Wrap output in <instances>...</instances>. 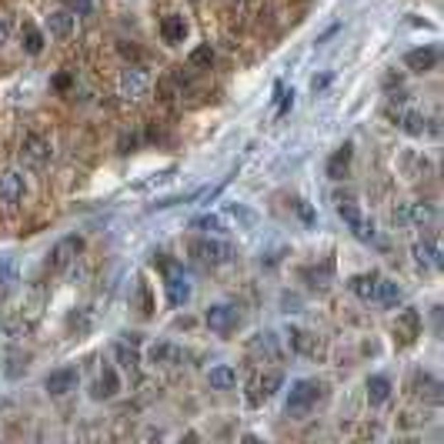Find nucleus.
Returning <instances> with one entry per match:
<instances>
[{
	"instance_id": "obj_6",
	"label": "nucleus",
	"mask_w": 444,
	"mask_h": 444,
	"mask_svg": "<svg viewBox=\"0 0 444 444\" xmlns=\"http://www.w3.org/2000/svg\"><path fill=\"white\" fill-rule=\"evenodd\" d=\"M117 90L124 100H141L151 90V74L144 67H124L117 80Z\"/></svg>"
},
{
	"instance_id": "obj_33",
	"label": "nucleus",
	"mask_w": 444,
	"mask_h": 444,
	"mask_svg": "<svg viewBox=\"0 0 444 444\" xmlns=\"http://www.w3.org/2000/svg\"><path fill=\"white\" fill-rule=\"evenodd\" d=\"M224 211H228L231 217H234V221H240V224H254V221H258V214H254V211H250V207H244V204H234V201H231V204H224Z\"/></svg>"
},
{
	"instance_id": "obj_10",
	"label": "nucleus",
	"mask_w": 444,
	"mask_h": 444,
	"mask_svg": "<svg viewBox=\"0 0 444 444\" xmlns=\"http://www.w3.org/2000/svg\"><path fill=\"white\" fill-rule=\"evenodd\" d=\"M27 197V181L21 171H4L0 174V204L17 207Z\"/></svg>"
},
{
	"instance_id": "obj_34",
	"label": "nucleus",
	"mask_w": 444,
	"mask_h": 444,
	"mask_svg": "<svg viewBox=\"0 0 444 444\" xmlns=\"http://www.w3.org/2000/svg\"><path fill=\"white\" fill-rule=\"evenodd\" d=\"M351 234H354L358 240H364V244H371V240L378 238V234H374V224H371V221H364V217L351 224Z\"/></svg>"
},
{
	"instance_id": "obj_11",
	"label": "nucleus",
	"mask_w": 444,
	"mask_h": 444,
	"mask_svg": "<svg viewBox=\"0 0 444 444\" xmlns=\"http://www.w3.org/2000/svg\"><path fill=\"white\" fill-rule=\"evenodd\" d=\"M351 161H354V144L344 141L331 154V161H327V177L331 181H347L351 177Z\"/></svg>"
},
{
	"instance_id": "obj_7",
	"label": "nucleus",
	"mask_w": 444,
	"mask_h": 444,
	"mask_svg": "<svg viewBox=\"0 0 444 444\" xmlns=\"http://www.w3.org/2000/svg\"><path fill=\"white\" fill-rule=\"evenodd\" d=\"M80 254H84V238L70 234V238H60L54 248H51V258H47V264H51V271H67V268H70V264H74Z\"/></svg>"
},
{
	"instance_id": "obj_27",
	"label": "nucleus",
	"mask_w": 444,
	"mask_h": 444,
	"mask_svg": "<svg viewBox=\"0 0 444 444\" xmlns=\"http://www.w3.org/2000/svg\"><path fill=\"white\" fill-rule=\"evenodd\" d=\"M250 351H258V354H264V358H278V351H281V337L274 334V331H264V334H258L254 341H250Z\"/></svg>"
},
{
	"instance_id": "obj_39",
	"label": "nucleus",
	"mask_w": 444,
	"mask_h": 444,
	"mask_svg": "<svg viewBox=\"0 0 444 444\" xmlns=\"http://www.w3.org/2000/svg\"><path fill=\"white\" fill-rule=\"evenodd\" d=\"M327 84H331V74H321V77H314V80H311V90H324Z\"/></svg>"
},
{
	"instance_id": "obj_37",
	"label": "nucleus",
	"mask_w": 444,
	"mask_h": 444,
	"mask_svg": "<svg viewBox=\"0 0 444 444\" xmlns=\"http://www.w3.org/2000/svg\"><path fill=\"white\" fill-rule=\"evenodd\" d=\"M67 11L87 14V11H90V0H67Z\"/></svg>"
},
{
	"instance_id": "obj_21",
	"label": "nucleus",
	"mask_w": 444,
	"mask_h": 444,
	"mask_svg": "<svg viewBox=\"0 0 444 444\" xmlns=\"http://www.w3.org/2000/svg\"><path fill=\"white\" fill-rule=\"evenodd\" d=\"M207 384L214 391H234L238 384V371L231 368V364H214V368L207 371Z\"/></svg>"
},
{
	"instance_id": "obj_36",
	"label": "nucleus",
	"mask_w": 444,
	"mask_h": 444,
	"mask_svg": "<svg viewBox=\"0 0 444 444\" xmlns=\"http://www.w3.org/2000/svg\"><path fill=\"white\" fill-rule=\"evenodd\" d=\"M294 211L301 214V221H304V224H317V214H314V211H311L307 204H304V201H294Z\"/></svg>"
},
{
	"instance_id": "obj_3",
	"label": "nucleus",
	"mask_w": 444,
	"mask_h": 444,
	"mask_svg": "<svg viewBox=\"0 0 444 444\" xmlns=\"http://www.w3.org/2000/svg\"><path fill=\"white\" fill-rule=\"evenodd\" d=\"M388 114H391V120H394L404 134H411V137H421L424 130H428V117H424L418 107H411L404 94L401 97H394V104L388 107Z\"/></svg>"
},
{
	"instance_id": "obj_35",
	"label": "nucleus",
	"mask_w": 444,
	"mask_h": 444,
	"mask_svg": "<svg viewBox=\"0 0 444 444\" xmlns=\"http://www.w3.org/2000/svg\"><path fill=\"white\" fill-rule=\"evenodd\" d=\"M11 33H14V17L7 11H0V47L11 41Z\"/></svg>"
},
{
	"instance_id": "obj_9",
	"label": "nucleus",
	"mask_w": 444,
	"mask_h": 444,
	"mask_svg": "<svg viewBox=\"0 0 444 444\" xmlns=\"http://www.w3.org/2000/svg\"><path fill=\"white\" fill-rule=\"evenodd\" d=\"M77 384H80V374H77L74 368H57L43 378V391H47L51 398H67V394H74Z\"/></svg>"
},
{
	"instance_id": "obj_38",
	"label": "nucleus",
	"mask_w": 444,
	"mask_h": 444,
	"mask_svg": "<svg viewBox=\"0 0 444 444\" xmlns=\"http://www.w3.org/2000/svg\"><path fill=\"white\" fill-rule=\"evenodd\" d=\"M134 144H137V134H124V137H120V154H127Z\"/></svg>"
},
{
	"instance_id": "obj_18",
	"label": "nucleus",
	"mask_w": 444,
	"mask_h": 444,
	"mask_svg": "<svg viewBox=\"0 0 444 444\" xmlns=\"http://www.w3.org/2000/svg\"><path fill=\"white\" fill-rule=\"evenodd\" d=\"M414 260H418V268H431L438 271L444 260H441V248H438V240L434 238H421L414 244Z\"/></svg>"
},
{
	"instance_id": "obj_20",
	"label": "nucleus",
	"mask_w": 444,
	"mask_h": 444,
	"mask_svg": "<svg viewBox=\"0 0 444 444\" xmlns=\"http://www.w3.org/2000/svg\"><path fill=\"white\" fill-rule=\"evenodd\" d=\"M378 281H381V274L368 271V274H354V278L347 281V287L358 294L361 301H378Z\"/></svg>"
},
{
	"instance_id": "obj_1",
	"label": "nucleus",
	"mask_w": 444,
	"mask_h": 444,
	"mask_svg": "<svg viewBox=\"0 0 444 444\" xmlns=\"http://www.w3.org/2000/svg\"><path fill=\"white\" fill-rule=\"evenodd\" d=\"M324 398V384L314 378H301L294 381L291 391H287V401H284V414L291 418H301V414L314 411V404Z\"/></svg>"
},
{
	"instance_id": "obj_24",
	"label": "nucleus",
	"mask_w": 444,
	"mask_h": 444,
	"mask_svg": "<svg viewBox=\"0 0 444 444\" xmlns=\"http://www.w3.org/2000/svg\"><path fill=\"white\" fill-rule=\"evenodd\" d=\"M364 391H368V401L381 408V404H388V398H391V381L384 378V374H371Z\"/></svg>"
},
{
	"instance_id": "obj_14",
	"label": "nucleus",
	"mask_w": 444,
	"mask_h": 444,
	"mask_svg": "<svg viewBox=\"0 0 444 444\" xmlns=\"http://www.w3.org/2000/svg\"><path fill=\"white\" fill-rule=\"evenodd\" d=\"M77 31V14L74 11H54L47 14V33L57 37V41H67V37H74Z\"/></svg>"
},
{
	"instance_id": "obj_32",
	"label": "nucleus",
	"mask_w": 444,
	"mask_h": 444,
	"mask_svg": "<svg viewBox=\"0 0 444 444\" xmlns=\"http://www.w3.org/2000/svg\"><path fill=\"white\" fill-rule=\"evenodd\" d=\"M134 347H137L134 341H130V347H127V344H117V347H114V354H117V361H120V368H124V371H134V368H137V351H134Z\"/></svg>"
},
{
	"instance_id": "obj_19",
	"label": "nucleus",
	"mask_w": 444,
	"mask_h": 444,
	"mask_svg": "<svg viewBox=\"0 0 444 444\" xmlns=\"http://www.w3.org/2000/svg\"><path fill=\"white\" fill-rule=\"evenodd\" d=\"M117 391H120L117 371L110 368V364H104V368H100V374H97V381H94V391H90V394H94L97 401H110Z\"/></svg>"
},
{
	"instance_id": "obj_17",
	"label": "nucleus",
	"mask_w": 444,
	"mask_h": 444,
	"mask_svg": "<svg viewBox=\"0 0 444 444\" xmlns=\"http://www.w3.org/2000/svg\"><path fill=\"white\" fill-rule=\"evenodd\" d=\"M23 157L31 164H47L51 157H54V147H51V141L47 137H41V134H31V137H23Z\"/></svg>"
},
{
	"instance_id": "obj_8",
	"label": "nucleus",
	"mask_w": 444,
	"mask_h": 444,
	"mask_svg": "<svg viewBox=\"0 0 444 444\" xmlns=\"http://www.w3.org/2000/svg\"><path fill=\"white\" fill-rule=\"evenodd\" d=\"M164 284H167V301H171V307L187 304V297H191V284H187L181 264H174L171 260V264L164 268Z\"/></svg>"
},
{
	"instance_id": "obj_13",
	"label": "nucleus",
	"mask_w": 444,
	"mask_h": 444,
	"mask_svg": "<svg viewBox=\"0 0 444 444\" xmlns=\"http://www.w3.org/2000/svg\"><path fill=\"white\" fill-rule=\"evenodd\" d=\"M438 60H441L438 47H414V51H408V54H404V67H408V70H414V74H428V70H434V67H438Z\"/></svg>"
},
{
	"instance_id": "obj_16",
	"label": "nucleus",
	"mask_w": 444,
	"mask_h": 444,
	"mask_svg": "<svg viewBox=\"0 0 444 444\" xmlns=\"http://www.w3.org/2000/svg\"><path fill=\"white\" fill-rule=\"evenodd\" d=\"M284 378H281V371H271V374H260L258 381H254V394H250V404H264V401H271L274 394L281 391Z\"/></svg>"
},
{
	"instance_id": "obj_29",
	"label": "nucleus",
	"mask_w": 444,
	"mask_h": 444,
	"mask_svg": "<svg viewBox=\"0 0 444 444\" xmlns=\"http://www.w3.org/2000/svg\"><path fill=\"white\" fill-rule=\"evenodd\" d=\"M211 64H214V51H211L207 43H201L194 54L187 57V67H191V70H207Z\"/></svg>"
},
{
	"instance_id": "obj_4",
	"label": "nucleus",
	"mask_w": 444,
	"mask_h": 444,
	"mask_svg": "<svg viewBox=\"0 0 444 444\" xmlns=\"http://www.w3.org/2000/svg\"><path fill=\"white\" fill-rule=\"evenodd\" d=\"M434 217H438V211L431 204H424V201H404V204L391 211V221L398 228H428Z\"/></svg>"
},
{
	"instance_id": "obj_26",
	"label": "nucleus",
	"mask_w": 444,
	"mask_h": 444,
	"mask_svg": "<svg viewBox=\"0 0 444 444\" xmlns=\"http://www.w3.org/2000/svg\"><path fill=\"white\" fill-rule=\"evenodd\" d=\"M181 358H184V354H181V347L167 344V341L147 347V361H151V364H174V361H181Z\"/></svg>"
},
{
	"instance_id": "obj_28",
	"label": "nucleus",
	"mask_w": 444,
	"mask_h": 444,
	"mask_svg": "<svg viewBox=\"0 0 444 444\" xmlns=\"http://www.w3.org/2000/svg\"><path fill=\"white\" fill-rule=\"evenodd\" d=\"M191 231L214 234V231H224V221H221L217 214H197V217H191Z\"/></svg>"
},
{
	"instance_id": "obj_23",
	"label": "nucleus",
	"mask_w": 444,
	"mask_h": 444,
	"mask_svg": "<svg viewBox=\"0 0 444 444\" xmlns=\"http://www.w3.org/2000/svg\"><path fill=\"white\" fill-rule=\"evenodd\" d=\"M161 37H164V43H181L187 37V21L184 17H177V14L164 17L161 21Z\"/></svg>"
},
{
	"instance_id": "obj_12",
	"label": "nucleus",
	"mask_w": 444,
	"mask_h": 444,
	"mask_svg": "<svg viewBox=\"0 0 444 444\" xmlns=\"http://www.w3.org/2000/svg\"><path fill=\"white\" fill-rule=\"evenodd\" d=\"M394 337L401 341V344H414L418 337H421V314L418 311H401V314L394 317Z\"/></svg>"
},
{
	"instance_id": "obj_30",
	"label": "nucleus",
	"mask_w": 444,
	"mask_h": 444,
	"mask_svg": "<svg viewBox=\"0 0 444 444\" xmlns=\"http://www.w3.org/2000/svg\"><path fill=\"white\" fill-rule=\"evenodd\" d=\"M23 51H27L31 57H37L43 51V33L37 31V27H31V23L23 27Z\"/></svg>"
},
{
	"instance_id": "obj_2",
	"label": "nucleus",
	"mask_w": 444,
	"mask_h": 444,
	"mask_svg": "<svg viewBox=\"0 0 444 444\" xmlns=\"http://www.w3.org/2000/svg\"><path fill=\"white\" fill-rule=\"evenodd\" d=\"M191 254H194L201 264H207V268L231 264V260L238 258L234 244H228V240H221V238H201V240H194V244H191Z\"/></svg>"
},
{
	"instance_id": "obj_5",
	"label": "nucleus",
	"mask_w": 444,
	"mask_h": 444,
	"mask_svg": "<svg viewBox=\"0 0 444 444\" xmlns=\"http://www.w3.org/2000/svg\"><path fill=\"white\" fill-rule=\"evenodd\" d=\"M204 324H207V331H214V334H234L240 324V311L228 301H217L204 311Z\"/></svg>"
},
{
	"instance_id": "obj_22",
	"label": "nucleus",
	"mask_w": 444,
	"mask_h": 444,
	"mask_svg": "<svg viewBox=\"0 0 444 444\" xmlns=\"http://www.w3.org/2000/svg\"><path fill=\"white\" fill-rule=\"evenodd\" d=\"M287 341H291L294 351H301V354H307V358L321 354V344H317V337H314V334H307V331H301V327H287Z\"/></svg>"
},
{
	"instance_id": "obj_15",
	"label": "nucleus",
	"mask_w": 444,
	"mask_h": 444,
	"mask_svg": "<svg viewBox=\"0 0 444 444\" xmlns=\"http://www.w3.org/2000/svg\"><path fill=\"white\" fill-rule=\"evenodd\" d=\"M334 211H337V217L344 221L347 228L354 224V221H361V201H358V194L354 191H337L334 194Z\"/></svg>"
},
{
	"instance_id": "obj_25",
	"label": "nucleus",
	"mask_w": 444,
	"mask_h": 444,
	"mask_svg": "<svg viewBox=\"0 0 444 444\" xmlns=\"http://www.w3.org/2000/svg\"><path fill=\"white\" fill-rule=\"evenodd\" d=\"M378 304H384V307H398V304H404L401 284L391 281V278H381L378 281Z\"/></svg>"
},
{
	"instance_id": "obj_31",
	"label": "nucleus",
	"mask_w": 444,
	"mask_h": 444,
	"mask_svg": "<svg viewBox=\"0 0 444 444\" xmlns=\"http://www.w3.org/2000/svg\"><path fill=\"white\" fill-rule=\"evenodd\" d=\"M301 278L311 281V287H317V291H324L327 284H331V271H324V268H304Z\"/></svg>"
}]
</instances>
